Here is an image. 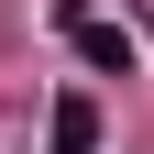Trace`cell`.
Segmentation results:
<instances>
[{
  "instance_id": "obj_1",
  "label": "cell",
  "mask_w": 154,
  "mask_h": 154,
  "mask_svg": "<svg viewBox=\"0 0 154 154\" xmlns=\"http://www.w3.org/2000/svg\"><path fill=\"white\" fill-rule=\"evenodd\" d=\"M44 154H99V99H55L44 110Z\"/></svg>"
},
{
  "instance_id": "obj_2",
  "label": "cell",
  "mask_w": 154,
  "mask_h": 154,
  "mask_svg": "<svg viewBox=\"0 0 154 154\" xmlns=\"http://www.w3.org/2000/svg\"><path fill=\"white\" fill-rule=\"evenodd\" d=\"M66 33H77V55H88V66H110V77H132V33H121V22H88V11H77Z\"/></svg>"
}]
</instances>
